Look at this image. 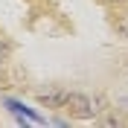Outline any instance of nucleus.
<instances>
[{
	"instance_id": "1",
	"label": "nucleus",
	"mask_w": 128,
	"mask_h": 128,
	"mask_svg": "<svg viewBox=\"0 0 128 128\" xmlns=\"http://www.w3.org/2000/svg\"><path fill=\"white\" fill-rule=\"evenodd\" d=\"M67 111L73 114V116H79V120H90L99 108H93V102H90L88 96H82V93H61V102Z\"/></svg>"
},
{
	"instance_id": "2",
	"label": "nucleus",
	"mask_w": 128,
	"mask_h": 128,
	"mask_svg": "<svg viewBox=\"0 0 128 128\" xmlns=\"http://www.w3.org/2000/svg\"><path fill=\"white\" fill-rule=\"evenodd\" d=\"M3 105H6L9 111L15 114L18 120L24 122V120H29V122H44V116H41L38 111H32V108H26L24 102H18V99H3Z\"/></svg>"
},
{
	"instance_id": "3",
	"label": "nucleus",
	"mask_w": 128,
	"mask_h": 128,
	"mask_svg": "<svg viewBox=\"0 0 128 128\" xmlns=\"http://www.w3.org/2000/svg\"><path fill=\"white\" fill-rule=\"evenodd\" d=\"M114 3H122V0H114Z\"/></svg>"
}]
</instances>
